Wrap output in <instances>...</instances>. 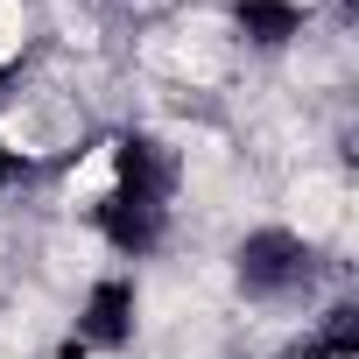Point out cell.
I'll list each match as a JSON object with an SVG mask.
<instances>
[{
  "instance_id": "1",
  "label": "cell",
  "mask_w": 359,
  "mask_h": 359,
  "mask_svg": "<svg viewBox=\"0 0 359 359\" xmlns=\"http://www.w3.org/2000/svg\"><path fill=\"white\" fill-rule=\"evenodd\" d=\"M338 212H345V184H338V176H324V169H310L303 184L289 191V219H296L303 233H331Z\"/></svg>"
},
{
  "instance_id": "3",
  "label": "cell",
  "mask_w": 359,
  "mask_h": 359,
  "mask_svg": "<svg viewBox=\"0 0 359 359\" xmlns=\"http://www.w3.org/2000/svg\"><path fill=\"white\" fill-rule=\"evenodd\" d=\"M22 36H29L22 0H0V64H15V57H22Z\"/></svg>"
},
{
  "instance_id": "2",
  "label": "cell",
  "mask_w": 359,
  "mask_h": 359,
  "mask_svg": "<svg viewBox=\"0 0 359 359\" xmlns=\"http://www.w3.org/2000/svg\"><path fill=\"white\" fill-rule=\"evenodd\" d=\"M106 184H113V155L99 148V155H92V162H85V169L71 176V205H85V198H99Z\"/></svg>"
}]
</instances>
